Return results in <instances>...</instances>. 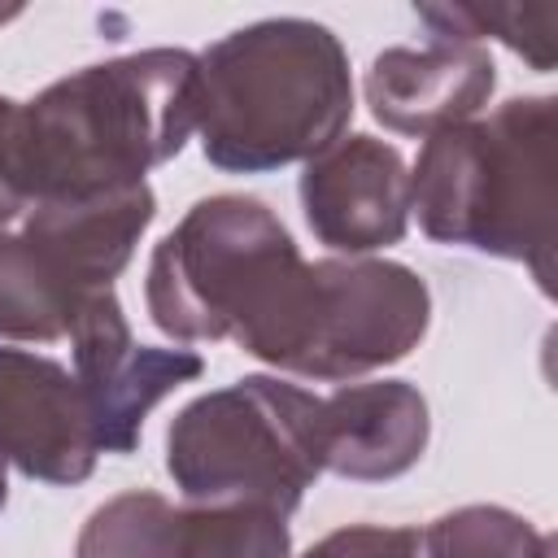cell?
I'll list each match as a JSON object with an SVG mask.
<instances>
[{
	"mask_svg": "<svg viewBox=\"0 0 558 558\" xmlns=\"http://www.w3.org/2000/svg\"><path fill=\"white\" fill-rule=\"evenodd\" d=\"M196 131V57L144 48L4 100V153L31 205L140 187Z\"/></svg>",
	"mask_w": 558,
	"mask_h": 558,
	"instance_id": "1",
	"label": "cell"
},
{
	"mask_svg": "<svg viewBox=\"0 0 558 558\" xmlns=\"http://www.w3.org/2000/svg\"><path fill=\"white\" fill-rule=\"evenodd\" d=\"M410 214L436 244L523 262L554 292L558 100L514 96L488 118L432 135L410 170Z\"/></svg>",
	"mask_w": 558,
	"mask_h": 558,
	"instance_id": "2",
	"label": "cell"
},
{
	"mask_svg": "<svg viewBox=\"0 0 558 558\" xmlns=\"http://www.w3.org/2000/svg\"><path fill=\"white\" fill-rule=\"evenodd\" d=\"M349 118V52L323 22H253L196 57L201 148L227 174L310 161L344 135Z\"/></svg>",
	"mask_w": 558,
	"mask_h": 558,
	"instance_id": "3",
	"label": "cell"
},
{
	"mask_svg": "<svg viewBox=\"0 0 558 558\" xmlns=\"http://www.w3.org/2000/svg\"><path fill=\"white\" fill-rule=\"evenodd\" d=\"M432 323L427 283L388 257L301 262L240 349L305 379H357L401 362Z\"/></svg>",
	"mask_w": 558,
	"mask_h": 558,
	"instance_id": "4",
	"label": "cell"
},
{
	"mask_svg": "<svg viewBox=\"0 0 558 558\" xmlns=\"http://www.w3.org/2000/svg\"><path fill=\"white\" fill-rule=\"evenodd\" d=\"M166 471L187 501L288 519L323 475V397L270 375L214 388L174 414Z\"/></svg>",
	"mask_w": 558,
	"mask_h": 558,
	"instance_id": "5",
	"label": "cell"
},
{
	"mask_svg": "<svg viewBox=\"0 0 558 558\" xmlns=\"http://www.w3.org/2000/svg\"><path fill=\"white\" fill-rule=\"evenodd\" d=\"M301 262L288 227L253 196H205L153 248L144 301L174 340H235Z\"/></svg>",
	"mask_w": 558,
	"mask_h": 558,
	"instance_id": "6",
	"label": "cell"
},
{
	"mask_svg": "<svg viewBox=\"0 0 558 558\" xmlns=\"http://www.w3.org/2000/svg\"><path fill=\"white\" fill-rule=\"evenodd\" d=\"M288 519L266 506H174L153 488L109 497L74 541V558H288Z\"/></svg>",
	"mask_w": 558,
	"mask_h": 558,
	"instance_id": "7",
	"label": "cell"
},
{
	"mask_svg": "<svg viewBox=\"0 0 558 558\" xmlns=\"http://www.w3.org/2000/svg\"><path fill=\"white\" fill-rule=\"evenodd\" d=\"M65 336L74 344V379L92 405L100 453H131L148 410L205 371L192 349L140 344L113 288L83 296Z\"/></svg>",
	"mask_w": 558,
	"mask_h": 558,
	"instance_id": "8",
	"label": "cell"
},
{
	"mask_svg": "<svg viewBox=\"0 0 558 558\" xmlns=\"http://www.w3.org/2000/svg\"><path fill=\"white\" fill-rule=\"evenodd\" d=\"M301 209L310 231L349 257L388 248L410 227L405 157L375 135H340L305 161Z\"/></svg>",
	"mask_w": 558,
	"mask_h": 558,
	"instance_id": "9",
	"label": "cell"
},
{
	"mask_svg": "<svg viewBox=\"0 0 558 558\" xmlns=\"http://www.w3.org/2000/svg\"><path fill=\"white\" fill-rule=\"evenodd\" d=\"M0 458L44 484H83L100 440L78 379L26 349H0Z\"/></svg>",
	"mask_w": 558,
	"mask_h": 558,
	"instance_id": "10",
	"label": "cell"
},
{
	"mask_svg": "<svg viewBox=\"0 0 558 558\" xmlns=\"http://www.w3.org/2000/svg\"><path fill=\"white\" fill-rule=\"evenodd\" d=\"M497 87L493 57L480 44L432 35L427 44L384 48L366 70V105L397 135L432 140L471 122Z\"/></svg>",
	"mask_w": 558,
	"mask_h": 558,
	"instance_id": "11",
	"label": "cell"
},
{
	"mask_svg": "<svg viewBox=\"0 0 558 558\" xmlns=\"http://www.w3.org/2000/svg\"><path fill=\"white\" fill-rule=\"evenodd\" d=\"M427 436V397L405 379L344 384L323 397V471L340 480H397L423 458Z\"/></svg>",
	"mask_w": 558,
	"mask_h": 558,
	"instance_id": "12",
	"label": "cell"
},
{
	"mask_svg": "<svg viewBox=\"0 0 558 558\" xmlns=\"http://www.w3.org/2000/svg\"><path fill=\"white\" fill-rule=\"evenodd\" d=\"M418 22L445 39H501L532 70H554L558 61V4H423Z\"/></svg>",
	"mask_w": 558,
	"mask_h": 558,
	"instance_id": "13",
	"label": "cell"
},
{
	"mask_svg": "<svg viewBox=\"0 0 558 558\" xmlns=\"http://www.w3.org/2000/svg\"><path fill=\"white\" fill-rule=\"evenodd\" d=\"M414 558H554V541L506 506H458L418 527Z\"/></svg>",
	"mask_w": 558,
	"mask_h": 558,
	"instance_id": "14",
	"label": "cell"
},
{
	"mask_svg": "<svg viewBox=\"0 0 558 558\" xmlns=\"http://www.w3.org/2000/svg\"><path fill=\"white\" fill-rule=\"evenodd\" d=\"M414 545H418V527L353 523V527L327 532L301 558H414Z\"/></svg>",
	"mask_w": 558,
	"mask_h": 558,
	"instance_id": "15",
	"label": "cell"
},
{
	"mask_svg": "<svg viewBox=\"0 0 558 558\" xmlns=\"http://www.w3.org/2000/svg\"><path fill=\"white\" fill-rule=\"evenodd\" d=\"M13 17H22V9H0V26H9Z\"/></svg>",
	"mask_w": 558,
	"mask_h": 558,
	"instance_id": "16",
	"label": "cell"
},
{
	"mask_svg": "<svg viewBox=\"0 0 558 558\" xmlns=\"http://www.w3.org/2000/svg\"><path fill=\"white\" fill-rule=\"evenodd\" d=\"M4 466H9V462L0 458V506H4V493H9V484H4Z\"/></svg>",
	"mask_w": 558,
	"mask_h": 558,
	"instance_id": "17",
	"label": "cell"
}]
</instances>
